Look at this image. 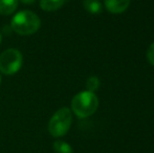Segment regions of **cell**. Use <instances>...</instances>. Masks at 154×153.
Masks as SVG:
<instances>
[{
  "mask_svg": "<svg viewBox=\"0 0 154 153\" xmlns=\"http://www.w3.org/2000/svg\"><path fill=\"white\" fill-rule=\"evenodd\" d=\"M40 18L31 11H21L17 13L11 21L12 31L21 36L32 35L40 29Z\"/></svg>",
  "mask_w": 154,
  "mask_h": 153,
  "instance_id": "cell-1",
  "label": "cell"
},
{
  "mask_svg": "<svg viewBox=\"0 0 154 153\" xmlns=\"http://www.w3.org/2000/svg\"><path fill=\"white\" fill-rule=\"evenodd\" d=\"M99 107V99L91 91H82L75 96L71 101V109L73 113L81 118H88L97 111Z\"/></svg>",
  "mask_w": 154,
  "mask_h": 153,
  "instance_id": "cell-2",
  "label": "cell"
},
{
  "mask_svg": "<svg viewBox=\"0 0 154 153\" xmlns=\"http://www.w3.org/2000/svg\"><path fill=\"white\" fill-rule=\"evenodd\" d=\"M72 123V115L67 107L60 108L48 123V132L54 137H61L68 132Z\"/></svg>",
  "mask_w": 154,
  "mask_h": 153,
  "instance_id": "cell-3",
  "label": "cell"
},
{
  "mask_svg": "<svg viewBox=\"0 0 154 153\" xmlns=\"http://www.w3.org/2000/svg\"><path fill=\"white\" fill-rule=\"evenodd\" d=\"M23 58L18 49L8 48L0 55V72L4 75H14L20 70Z\"/></svg>",
  "mask_w": 154,
  "mask_h": 153,
  "instance_id": "cell-4",
  "label": "cell"
},
{
  "mask_svg": "<svg viewBox=\"0 0 154 153\" xmlns=\"http://www.w3.org/2000/svg\"><path fill=\"white\" fill-rule=\"evenodd\" d=\"M130 2L131 0H105V5L112 14H121L129 8Z\"/></svg>",
  "mask_w": 154,
  "mask_h": 153,
  "instance_id": "cell-5",
  "label": "cell"
},
{
  "mask_svg": "<svg viewBox=\"0 0 154 153\" xmlns=\"http://www.w3.org/2000/svg\"><path fill=\"white\" fill-rule=\"evenodd\" d=\"M18 0H0V14L11 15L16 11Z\"/></svg>",
  "mask_w": 154,
  "mask_h": 153,
  "instance_id": "cell-6",
  "label": "cell"
},
{
  "mask_svg": "<svg viewBox=\"0 0 154 153\" xmlns=\"http://www.w3.org/2000/svg\"><path fill=\"white\" fill-rule=\"evenodd\" d=\"M65 3V0H40V6L45 12H54L59 10Z\"/></svg>",
  "mask_w": 154,
  "mask_h": 153,
  "instance_id": "cell-7",
  "label": "cell"
},
{
  "mask_svg": "<svg viewBox=\"0 0 154 153\" xmlns=\"http://www.w3.org/2000/svg\"><path fill=\"white\" fill-rule=\"evenodd\" d=\"M84 8L88 13L97 15L102 13V3L100 0H84Z\"/></svg>",
  "mask_w": 154,
  "mask_h": 153,
  "instance_id": "cell-8",
  "label": "cell"
},
{
  "mask_svg": "<svg viewBox=\"0 0 154 153\" xmlns=\"http://www.w3.org/2000/svg\"><path fill=\"white\" fill-rule=\"evenodd\" d=\"M54 150L56 153H73L71 146L64 141L55 142L54 143Z\"/></svg>",
  "mask_w": 154,
  "mask_h": 153,
  "instance_id": "cell-9",
  "label": "cell"
},
{
  "mask_svg": "<svg viewBox=\"0 0 154 153\" xmlns=\"http://www.w3.org/2000/svg\"><path fill=\"white\" fill-rule=\"evenodd\" d=\"M100 86V80L97 79V77H90L87 79V82H86V87H87L88 91L94 92L95 90L99 88Z\"/></svg>",
  "mask_w": 154,
  "mask_h": 153,
  "instance_id": "cell-10",
  "label": "cell"
},
{
  "mask_svg": "<svg viewBox=\"0 0 154 153\" xmlns=\"http://www.w3.org/2000/svg\"><path fill=\"white\" fill-rule=\"evenodd\" d=\"M147 60L151 65L154 66V42L150 45V47L147 50Z\"/></svg>",
  "mask_w": 154,
  "mask_h": 153,
  "instance_id": "cell-11",
  "label": "cell"
},
{
  "mask_svg": "<svg viewBox=\"0 0 154 153\" xmlns=\"http://www.w3.org/2000/svg\"><path fill=\"white\" fill-rule=\"evenodd\" d=\"M23 4H32L36 0H20Z\"/></svg>",
  "mask_w": 154,
  "mask_h": 153,
  "instance_id": "cell-12",
  "label": "cell"
},
{
  "mask_svg": "<svg viewBox=\"0 0 154 153\" xmlns=\"http://www.w3.org/2000/svg\"><path fill=\"white\" fill-rule=\"evenodd\" d=\"M1 40H2V37H1V34H0V43H1Z\"/></svg>",
  "mask_w": 154,
  "mask_h": 153,
  "instance_id": "cell-13",
  "label": "cell"
},
{
  "mask_svg": "<svg viewBox=\"0 0 154 153\" xmlns=\"http://www.w3.org/2000/svg\"><path fill=\"white\" fill-rule=\"evenodd\" d=\"M0 83H1V76H0Z\"/></svg>",
  "mask_w": 154,
  "mask_h": 153,
  "instance_id": "cell-14",
  "label": "cell"
}]
</instances>
